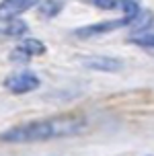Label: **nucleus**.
<instances>
[{"label":"nucleus","mask_w":154,"mask_h":156,"mask_svg":"<svg viewBox=\"0 0 154 156\" xmlns=\"http://www.w3.org/2000/svg\"><path fill=\"white\" fill-rule=\"evenodd\" d=\"M86 125L84 117L80 115H58L41 121H31L23 123L19 127H13L0 136L2 142L10 144H27V142H47V140H58L66 136H76L82 127Z\"/></svg>","instance_id":"nucleus-1"},{"label":"nucleus","mask_w":154,"mask_h":156,"mask_svg":"<svg viewBox=\"0 0 154 156\" xmlns=\"http://www.w3.org/2000/svg\"><path fill=\"white\" fill-rule=\"evenodd\" d=\"M4 86H6V90L15 94H25V93H31V90H35L39 86V78L29 70H23V72H15V74H10L6 76L4 80Z\"/></svg>","instance_id":"nucleus-2"},{"label":"nucleus","mask_w":154,"mask_h":156,"mask_svg":"<svg viewBox=\"0 0 154 156\" xmlns=\"http://www.w3.org/2000/svg\"><path fill=\"white\" fill-rule=\"evenodd\" d=\"M45 54V43L39 39H25L10 51V62L15 64H27L31 58Z\"/></svg>","instance_id":"nucleus-3"},{"label":"nucleus","mask_w":154,"mask_h":156,"mask_svg":"<svg viewBox=\"0 0 154 156\" xmlns=\"http://www.w3.org/2000/svg\"><path fill=\"white\" fill-rule=\"evenodd\" d=\"M131 25V19L127 16H121L117 21H105V23H95V25H86V27H80L74 31L76 37H95V35H103V33H109V31H115V29H121V27H130Z\"/></svg>","instance_id":"nucleus-4"},{"label":"nucleus","mask_w":154,"mask_h":156,"mask_svg":"<svg viewBox=\"0 0 154 156\" xmlns=\"http://www.w3.org/2000/svg\"><path fill=\"white\" fill-rule=\"evenodd\" d=\"M86 2L103 10H121L123 16L131 21L140 12V0H86Z\"/></svg>","instance_id":"nucleus-5"},{"label":"nucleus","mask_w":154,"mask_h":156,"mask_svg":"<svg viewBox=\"0 0 154 156\" xmlns=\"http://www.w3.org/2000/svg\"><path fill=\"white\" fill-rule=\"evenodd\" d=\"M41 0H2L0 2V21L16 19L19 15H23L25 10L33 8Z\"/></svg>","instance_id":"nucleus-6"},{"label":"nucleus","mask_w":154,"mask_h":156,"mask_svg":"<svg viewBox=\"0 0 154 156\" xmlns=\"http://www.w3.org/2000/svg\"><path fill=\"white\" fill-rule=\"evenodd\" d=\"M82 66L99 72H117L121 68V62L115 58H107V55H91V58H82Z\"/></svg>","instance_id":"nucleus-7"},{"label":"nucleus","mask_w":154,"mask_h":156,"mask_svg":"<svg viewBox=\"0 0 154 156\" xmlns=\"http://www.w3.org/2000/svg\"><path fill=\"white\" fill-rule=\"evenodd\" d=\"M27 33V23L21 19H6L0 23V39H13V37H23Z\"/></svg>","instance_id":"nucleus-8"},{"label":"nucleus","mask_w":154,"mask_h":156,"mask_svg":"<svg viewBox=\"0 0 154 156\" xmlns=\"http://www.w3.org/2000/svg\"><path fill=\"white\" fill-rule=\"evenodd\" d=\"M130 41L134 45H140L146 51H154V29H146V31L134 33L130 37Z\"/></svg>","instance_id":"nucleus-9"},{"label":"nucleus","mask_w":154,"mask_h":156,"mask_svg":"<svg viewBox=\"0 0 154 156\" xmlns=\"http://www.w3.org/2000/svg\"><path fill=\"white\" fill-rule=\"evenodd\" d=\"M154 21V15L152 12H146V10H140L138 15L134 16V21H131V31L134 33H140V31H146V29H150V25H152Z\"/></svg>","instance_id":"nucleus-10"},{"label":"nucleus","mask_w":154,"mask_h":156,"mask_svg":"<svg viewBox=\"0 0 154 156\" xmlns=\"http://www.w3.org/2000/svg\"><path fill=\"white\" fill-rule=\"evenodd\" d=\"M64 8V2L62 0H41L39 2V15L49 19V16H56Z\"/></svg>","instance_id":"nucleus-11"}]
</instances>
